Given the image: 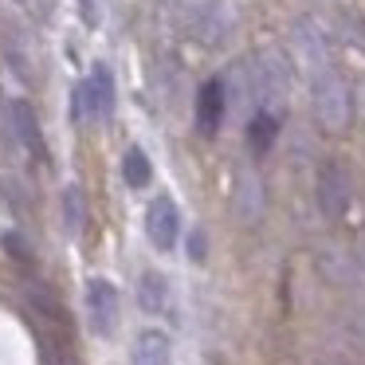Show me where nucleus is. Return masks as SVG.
Masks as SVG:
<instances>
[{
  "mask_svg": "<svg viewBox=\"0 0 365 365\" xmlns=\"http://www.w3.org/2000/svg\"><path fill=\"white\" fill-rule=\"evenodd\" d=\"M314 110L330 130H341L349 122V91L341 83V75L330 71V67L314 79Z\"/></svg>",
  "mask_w": 365,
  "mask_h": 365,
  "instance_id": "f257e3e1",
  "label": "nucleus"
},
{
  "mask_svg": "<svg viewBox=\"0 0 365 365\" xmlns=\"http://www.w3.org/2000/svg\"><path fill=\"white\" fill-rule=\"evenodd\" d=\"M87 322L95 338H110L118 326V291L110 279H91L87 283Z\"/></svg>",
  "mask_w": 365,
  "mask_h": 365,
  "instance_id": "f03ea898",
  "label": "nucleus"
},
{
  "mask_svg": "<svg viewBox=\"0 0 365 365\" xmlns=\"http://www.w3.org/2000/svg\"><path fill=\"white\" fill-rule=\"evenodd\" d=\"M145 236L158 252H173L177 236H181V212H177L173 197H158L145 212Z\"/></svg>",
  "mask_w": 365,
  "mask_h": 365,
  "instance_id": "7ed1b4c3",
  "label": "nucleus"
},
{
  "mask_svg": "<svg viewBox=\"0 0 365 365\" xmlns=\"http://www.w3.org/2000/svg\"><path fill=\"white\" fill-rule=\"evenodd\" d=\"M318 208H322V216H330V220H338L349 208V177L338 161L322 165V173H318Z\"/></svg>",
  "mask_w": 365,
  "mask_h": 365,
  "instance_id": "20e7f679",
  "label": "nucleus"
},
{
  "mask_svg": "<svg viewBox=\"0 0 365 365\" xmlns=\"http://www.w3.org/2000/svg\"><path fill=\"white\" fill-rule=\"evenodd\" d=\"M83 91H87V114L95 122H106L114 114V75L106 63H95L91 67V79L83 83Z\"/></svg>",
  "mask_w": 365,
  "mask_h": 365,
  "instance_id": "39448f33",
  "label": "nucleus"
},
{
  "mask_svg": "<svg viewBox=\"0 0 365 365\" xmlns=\"http://www.w3.org/2000/svg\"><path fill=\"white\" fill-rule=\"evenodd\" d=\"M224 110H228V98H224V83L208 79L197 95V130L200 134H216L224 122Z\"/></svg>",
  "mask_w": 365,
  "mask_h": 365,
  "instance_id": "423d86ee",
  "label": "nucleus"
},
{
  "mask_svg": "<svg viewBox=\"0 0 365 365\" xmlns=\"http://www.w3.org/2000/svg\"><path fill=\"white\" fill-rule=\"evenodd\" d=\"M9 118H12V130H16L20 145H24L32 158H43V138H40V118L36 110L24 103V98H12L9 103Z\"/></svg>",
  "mask_w": 365,
  "mask_h": 365,
  "instance_id": "0eeeda50",
  "label": "nucleus"
},
{
  "mask_svg": "<svg viewBox=\"0 0 365 365\" xmlns=\"http://www.w3.org/2000/svg\"><path fill=\"white\" fill-rule=\"evenodd\" d=\"M134 365H169V334L142 330L134 341Z\"/></svg>",
  "mask_w": 365,
  "mask_h": 365,
  "instance_id": "6e6552de",
  "label": "nucleus"
},
{
  "mask_svg": "<svg viewBox=\"0 0 365 365\" xmlns=\"http://www.w3.org/2000/svg\"><path fill=\"white\" fill-rule=\"evenodd\" d=\"M138 302H142L145 314H161L169 307V283L161 271H142V283H138Z\"/></svg>",
  "mask_w": 365,
  "mask_h": 365,
  "instance_id": "1a4fd4ad",
  "label": "nucleus"
},
{
  "mask_svg": "<svg viewBox=\"0 0 365 365\" xmlns=\"http://www.w3.org/2000/svg\"><path fill=\"white\" fill-rule=\"evenodd\" d=\"M59 212H63V228L71 240L83 236V224H87V205H83V189L79 185H67L63 197H59Z\"/></svg>",
  "mask_w": 365,
  "mask_h": 365,
  "instance_id": "9d476101",
  "label": "nucleus"
},
{
  "mask_svg": "<svg viewBox=\"0 0 365 365\" xmlns=\"http://www.w3.org/2000/svg\"><path fill=\"white\" fill-rule=\"evenodd\" d=\"M122 177H126L130 189H145V185H150L153 169H150V158H145L142 145H130V150L122 153Z\"/></svg>",
  "mask_w": 365,
  "mask_h": 365,
  "instance_id": "9b49d317",
  "label": "nucleus"
},
{
  "mask_svg": "<svg viewBox=\"0 0 365 365\" xmlns=\"http://www.w3.org/2000/svg\"><path fill=\"white\" fill-rule=\"evenodd\" d=\"M275 138H279V118H275V114L259 110L252 122H247V145H252L255 153L271 150V142H275Z\"/></svg>",
  "mask_w": 365,
  "mask_h": 365,
  "instance_id": "f8f14e48",
  "label": "nucleus"
},
{
  "mask_svg": "<svg viewBox=\"0 0 365 365\" xmlns=\"http://www.w3.org/2000/svg\"><path fill=\"white\" fill-rule=\"evenodd\" d=\"M205 255H208L205 232H200V228H192V232H189V259H192V263H205Z\"/></svg>",
  "mask_w": 365,
  "mask_h": 365,
  "instance_id": "ddd939ff",
  "label": "nucleus"
},
{
  "mask_svg": "<svg viewBox=\"0 0 365 365\" xmlns=\"http://www.w3.org/2000/svg\"><path fill=\"white\" fill-rule=\"evenodd\" d=\"M79 16L87 28H95L98 24V0H79Z\"/></svg>",
  "mask_w": 365,
  "mask_h": 365,
  "instance_id": "4468645a",
  "label": "nucleus"
},
{
  "mask_svg": "<svg viewBox=\"0 0 365 365\" xmlns=\"http://www.w3.org/2000/svg\"><path fill=\"white\" fill-rule=\"evenodd\" d=\"M16 4H28V0H16Z\"/></svg>",
  "mask_w": 365,
  "mask_h": 365,
  "instance_id": "2eb2a0df",
  "label": "nucleus"
}]
</instances>
